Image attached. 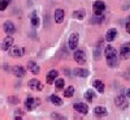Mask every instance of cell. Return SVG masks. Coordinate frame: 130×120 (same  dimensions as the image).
<instances>
[{
  "mask_svg": "<svg viewBox=\"0 0 130 120\" xmlns=\"http://www.w3.org/2000/svg\"><path fill=\"white\" fill-rule=\"evenodd\" d=\"M29 88L34 89V90H42V89H43V85L40 84V81H39V80L32 78V80H30V81H29Z\"/></svg>",
  "mask_w": 130,
  "mask_h": 120,
  "instance_id": "cell-11",
  "label": "cell"
},
{
  "mask_svg": "<svg viewBox=\"0 0 130 120\" xmlns=\"http://www.w3.org/2000/svg\"><path fill=\"white\" fill-rule=\"evenodd\" d=\"M55 85H56V89H64V85H65V82H64V80L62 78H57L56 81H55Z\"/></svg>",
  "mask_w": 130,
  "mask_h": 120,
  "instance_id": "cell-26",
  "label": "cell"
},
{
  "mask_svg": "<svg viewBox=\"0 0 130 120\" xmlns=\"http://www.w3.org/2000/svg\"><path fill=\"white\" fill-rule=\"evenodd\" d=\"M13 72L16 74V77H24V76L26 74V69L24 67H21V65H16V67L13 68Z\"/></svg>",
  "mask_w": 130,
  "mask_h": 120,
  "instance_id": "cell-14",
  "label": "cell"
},
{
  "mask_svg": "<svg viewBox=\"0 0 130 120\" xmlns=\"http://www.w3.org/2000/svg\"><path fill=\"white\" fill-rule=\"evenodd\" d=\"M9 102L13 103V104L14 103H18V98L17 97H9Z\"/></svg>",
  "mask_w": 130,
  "mask_h": 120,
  "instance_id": "cell-30",
  "label": "cell"
},
{
  "mask_svg": "<svg viewBox=\"0 0 130 120\" xmlns=\"http://www.w3.org/2000/svg\"><path fill=\"white\" fill-rule=\"evenodd\" d=\"M51 116H52V119H53V120H67V117H64L62 115H60V114H56V112H53Z\"/></svg>",
  "mask_w": 130,
  "mask_h": 120,
  "instance_id": "cell-28",
  "label": "cell"
},
{
  "mask_svg": "<svg viewBox=\"0 0 130 120\" xmlns=\"http://www.w3.org/2000/svg\"><path fill=\"white\" fill-rule=\"evenodd\" d=\"M3 29H4L5 33H8V34H13V33L16 31V26H14V24L12 22V21H7V22L4 24V26H3Z\"/></svg>",
  "mask_w": 130,
  "mask_h": 120,
  "instance_id": "cell-13",
  "label": "cell"
},
{
  "mask_svg": "<svg viewBox=\"0 0 130 120\" xmlns=\"http://www.w3.org/2000/svg\"><path fill=\"white\" fill-rule=\"evenodd\" d=\"M29 69H30V72L32 73V74H38L39 72H40V68L38 67V64L37 63H34V61H29Z\"/></svg>",
  "mask_w": 130,
  "mask_h": 120,
  "instance_id": "cell-16",
  "label": "cell"
},
{
  "mask_svg": "<svg viewBox=\"0 0 130 120\" xmlns=\"http://www.w3.org/2000/svg\"><path fill=\"white\" fill-rule=\"evenodd\" d=\"M125 28H126V31L130 34V21H127V24L125 25Z\"/></svg>",
  "mask_w": 130,
  "mask_h": 120,
  "instance_id": "cell-31",
  "label": "cell"
},
{
  "mask_svg": "<svg viewBox=\"0 0 130 120\" xmlns=\"http://www.w3.org/2000/svg\"><path fill=\"white\" fill-rule=\"evenodd\" d=\"M75 76L77 77H87L89 76V71L87 69H82V68H78V69H75Z\"/></svg>",
  "mask_w": 130,
  "mask_h": 120,
  "instance_id": "cell-21",
  "label": "cell"
},
{
  "mask_svg": "<svg viewBox=\"0 0 130 120\" xmlns=\"http://www.w3.org/2000/svg\"><path fill=\"white\" fill-rule=\"evenodd\" d=\"M38 104H39V101H37L35 98H32V97H27L26 101H25V107H26V110H29V111L34 110Z\"/></svg>",
  "mask_w": 130,
  "mask_h": 120,
  "instance_id": "cell-5",
  "label": "cell"
},
{
  "mask_svg": "<svg viewBox=\"0 0 130 120\" xmlns=\"http://www.w3.org/2000/svg\"><path fill=\"white\" fill-rule=\"evenodd\" d=\"M120 56L122 59H127L130 56V43H124V45L121 46L120 48Z\"/></svg>",
  "mask_w": 130,
  "mask_h": 120,
  "instance_id": "cell-8",
  "label": "cell"
},
{
  "mask_svg": "<svg viewBox=\"0 0 130 120\" xmlns=\"http://www.w3.org/2000/svg\"><path fill=\"white\" fill-rule=\"evenodd\" d=\"M105 58H107V64L109 67H116L118 64V58H117V52L113 46H107L105 47Z\"/></svg>",
  "mask_w": 130,
  "mask_h": 120,
  "instance_id": "cell-1",
  "label": "cell"
},
{
  "mask_svg": "<svg viewBox=\"0 0 130 120\" xmlns=\"http://www.w3.org/2000/svg\"><path fill=\"white\" fill-rule=\"evenodd\" d=\"M129 21H130V17H129Z\"/></svg>",
  "mask_w": 130,
  "mask_h": 120,
  "instance_id": "cell-35",
  "label": "cell"
},
{
  "mask_svg": "<svg viewBox=\"0 0 130 120\" xmlns=\"http://www.w3.org/2000/svg\"><path fill=\"white\" fill-rule=\"evenodd\" d=\"M50 101L55 104V106H61V104H62V99H61L59 95H56V94H52V95L50 97Z\"/></svg>",
  "mask_w": 130,
  "mask_h": 120,
  "instance_id": "cell-20",
  "label": "cell"
},
{
  "mask_svg": "<svg viewBox=\"0 0 130 120\" xmlns=\"http://www.w3.org/2000/svg\"><path fill=\"white\" fill-rule=\"evenodd\" d=\"M74 108H75V111H78L83 115H86L89 112V106L87 104H85V103H75L74 104Z\"/></svg>",
  "mask_w": 130,
  "mask_h": 120,
  "instance_id": "cell-12",
  "label": "cell"
},
{
  "mask_svg": "<svg viewBox=\"0 0 130 120\" xmlns=\"http://www.w3.org/2000/svg\"><path fill=\"white\" fill-rule=\"evenodd\" d=\"M126 94H127V98H130V89H129V90L126 91Z\"/></svg>",
  "mask_w": 130,
  "mask_h": 120,
  "instance_id": "cell-32",
  "label": "cell"
},
{
  "mask_svg": "<svg viewBox=\"0 0 130 120\" xmlns=\"http://www.w3.org/2000/svg\"><path fill=\"white\" fill-rule=\"evenodd\" d=\"M55 21L57 24H61L64 21V10L62 9H56L55 10Z\"/></svg>",
  "mask_w": 130,
  "mask_h": 120,
  "instance_id": "cell-17",
  "label": "cell"
},
{
  "mask_svg": "<svg viewBox=\"0 0 130 120\" xmlns=\"http://www.w3.org/2000/svg\"><path fill=\"white\" fill-rule=\"evenodd\" d=\"M103 18H104V17H103V15H102V16H95V17H94V20H92V22H98V24H100L102 21H103Z\"/></svg>",
  "mask_w": 130,
  "mask_h": 120,
  "instance_id": "cell-29",
  "label": "cell"
},
{
  "mask_svg": "<svg viewBox=\"0 0 130 120\" xmlns=\"http://www.w3.org/2000/svg\"><path fill=\"white\" fill-rule=\"evenodd\" d=\"M25 52H26V50L22 46H13L10 48V55L14 58H22L25 55Z\"/></svg>",
  "mask_w": 130,
  "mask_h": 120,
  "instance_id": "cell-3",
  "label": "cell"
},
{
  "mask_svg": "<svg viewBox=\"0 0 130 120\" xmlns=\"http://www.w3.org/2000/svg\"><path fill=\"white\" fill-rule=\"evenodd\" d=\"M116 34H117V30L116 29H109L107 31V35H105V39L108 42H112L115 38H116Z\"/></svg>",
  "mask_w": 130,
  "mask_h": 120,
  "instance_id": "cell-18",
  "label": "cell"
},
{
  "mask_svg": "<svg viewBox=\"0 0 130 120\" xmlns=\"http://www.w3.org/2000/svg\"><path fill=\"white\" fill-rule=\"evenodd\" d=\"M57 71H55V69H52V71H50L48 72V74H47V84H52V82H55L56 80H57Z\"/></svg>",
  "mask_w": 130,
  "mask_h": 120,
  "instance_id": "cell-15",
  "label": "cell"
},
{
  "mask_svg": "<svg viewBox=\"0 0 130 120\" xmlns=\"http://www.w3.org/2000/svg\"><path fill=\"white\" fill-rule=\"evenodd\" d=\"M78 42H79V37L77 33H73V34L70 35L69 38V42H68V45H69V48L70 50H75L78 47Z\"/></svg>",
  "mask_w": 130,
  "mask_h": 120,
  "instance_id": "cell-6",
  "label": "cell"
},
{
  "mask_svg": "<svg viewBox=\"0 0 130 120\" xmlns=\"http://www.w3.org/2000/svg\"><path fill=\"white\" fill-rule=\"evenodd\" d=\"M94 98H95V94H94V91H92V90H87V91L85 93V99L89 103L94 101Z\"/></svg>",
  "mask_w": 130,
  "mask_h": 120,
  "instance_id": "cell-22",
  "label": "cell"
},
{
  "mask_svg": "<svg viewBox=\"0 0 130 120\" xmlns=\"http://www.w3.org/2000/svg\"><path fill=\"white\" fill-rule=\"evenodd\" d=\"M129 76H130V69H129Z\"/></svg>",
  "mask_w": 130,
  "mask_h": 120,
  "instance_id": "cell-34",
  "label": "cell"
},
{
  "mask_svg": "<svg viewBox=\"0 0 130 120\" xmlns=\"http://www.w3.org/2000/svg\"><path fill=\"white\" fill-rule=\"evenodd\" d=\"M13 37H10V35H8V37H5L4 39H3V42H2V48L3 50H9L10 47H13Z\"/></svg>",
  "mask_w": 130,
  "mask_h": 120,
  "instance_id": "cell-9",
  "label": "cell"
},
{
  "mask_svg": "<svg viewBox=\"0 0 130 120\" xmlns=\"http://www.w3.org/2000/svg\"><path fill=\"white\" fill-rule=\"evenodd\" d=\"M115 104L117 107H120V108H126L127 104H129V102H127V99H126L124 95H117L115 98Z\"/></svg>",
  "mask_w": 130,
  "mask_h": 120,
  "instance_id": "cell-7",
  "label": "cell"
},
{
  "mask_svg": "<svg viewBox=\"0 0 130 120\" xmlns=\"http://www.w3.org/2000/svg\"><path fill=\"white\" fill-rule=\"evenodd\" d=\"M73 94H74V88L73 86H68V89H65V91H64V95L67 98H70Z\"/></svg>",
  "mask_w": 130,
  "mask_h": 120,
  "instance_id": "cell-24",
  "label": "cell"
},
{
  "mask_svg": "<svg viewBox=\"0 0 130 120\" xmlns=\"http://www.w3.org/2000/svg\"><path fill=\"white\" fill-rule=\"evenodd\" d=\"M105 9V4L104 2H95L92 5V10H94V15L95 16H102L103 12Z\"/></svg>",
  "mask_w": 130,
  "mask_h": 120,
  "instance_id": "cell-2",
  "label": "cell"
},
{
  "mask_svg": "<svg viewBox=\"0 0 130 120\" xmlns=\"http://www.w3.org/2000/svg\"><path fill=\"white\" fill-rule=\"evenodd\" d=\"M73 58L78 64H85L86 63V52L83 50H75Z\"/></svg>",
  "mask_w": 130,
  "mask_h": 120,
  "instance_id": "cell-4",
  "label": "cell"
},
{
  "mask_svg": "<svg viewBox=\"0 0 130 120\" xmlns=\"http://www.w3.org/2000/svg\"><path fill=\"white\" fill-rule=\"evenodd\" d=\"M92 86H94V88L99 91V93H104V84H103L100 80H95V81L92 82Z\"/></svg>",
  "mask_w": 130,
  "mask_h": 120,
  "instance_id": "cell-19",
  "label": "cell"
},
{
  "mask_svg": "<svg viewBox=\"0 0 130 120\" xmlns=\"http://www.w3.org/2000/svg\"><path fill=\"white\" fill-rule=\"evenodd\" d=\"M10 3V0H0V10H5Z\"/></svg>",
  "mask_w": 130,
  "mask_h": 120,
  "instance_id": "cell-25",
  "label": "cell"
},
{
  "mask_svg": "<svg viewBox=\"0 0 130 120\" xmlns=\"http://www.w3.org/2000/svg\"><path fill=\"white\" fill-rule=\"evenodd\" d=\"M39 24H40V20L34 15V16L31 17V25H32V26H35V28H38V26H39Z\"/></svg>",
  "mask_w": 130,
  "mask_h": 120,
  "instance_id": "cell-27",
  "label": "cell"
},
{
  "mask_svg": "<svg viewBox=\"0 0 130 120\" xmlns=\"http://www.w3.org/2000/svg\"><path fill=\"white\" fill-rule=\"evenodd\" d=\"M74 18H78V20H83L85 18V10H75V12L73 13Z\"/></svg>",
  "mask_w": 130,
  "mask_h": 120,
  "instance_id": "cell-23",
  "label": "cell"
},
{
  "mask_svg": "<svg viewBox=\"0 0 130 120\" xmlns=\"http://www.w3.org/2000/svg\"><path fill=\"white\" fill-rule=\"evenodd\" d=\"M94 114H95V116H98V117H104V116L108 115V111H107V108H105V107H103V106H98V107L94 108Z\"/></svg>",
  "mask_w": 130,
  "mask_h": 120,
  "instance_id": "cell-10",
  "label": "cell"
},
{
  "mask_svg": "<svg viewBox=\"0 0 130 120\" xmlns=\"http://www.w3.org/2000/svg\"><path fill=\"white\" fill-rule=\"evenodd\" d=\"M14 120H22V119H21L20 116H16V119H14Z\"/></svg>",
  "mask_w": 130,
  "mask_h": 120,
  "instance_id": "cell-33",
  "label": "cell"
}]
</instances>
